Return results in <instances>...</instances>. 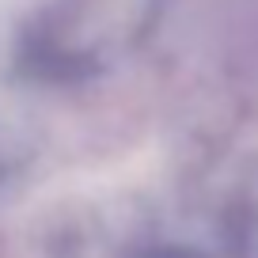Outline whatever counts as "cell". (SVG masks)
Returning <instances> with one entry per match:
<instances>
[{
    "mask_svg": "<svg viewBox=\"0 0 258 258\" xmlns=\"http://www.w3.org/2000/svg\"><path fill=\"white\" fill-rule=\"evenodd\" d=\"M141 258H194V254L182 247H156V250H145Z\"/></svg>",
    "mask_w": 258,
    "mask_h": 258,
    "instance_id": "cell-1",
    "label": "cell"
}]
</instances>
